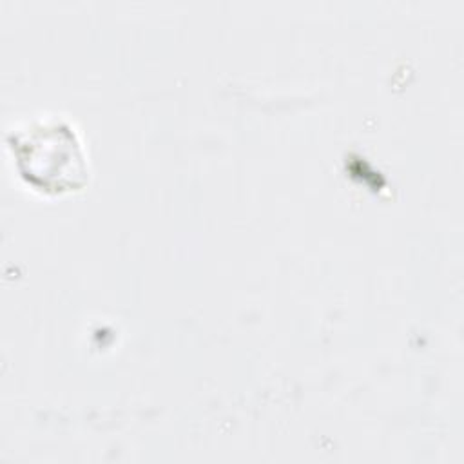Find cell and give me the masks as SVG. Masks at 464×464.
Listing matches in <instances>:
<instances>
[{"instance_id": "6da1fadb", "label": "cell", "mask_w": 464, "mask_h": 464, "mask_svg": "<svg viewBox=\"0 0 464 464\" xmlns=\"http://www.w3.org/2000/svg\"><path fill=\"white\" fill-rule=\"evenodd\" d=\"M9 147L22 178L36 188L72 190L87 179L78 138L63 121H33L9 136Z\"/></svg>"}]
</instances>
